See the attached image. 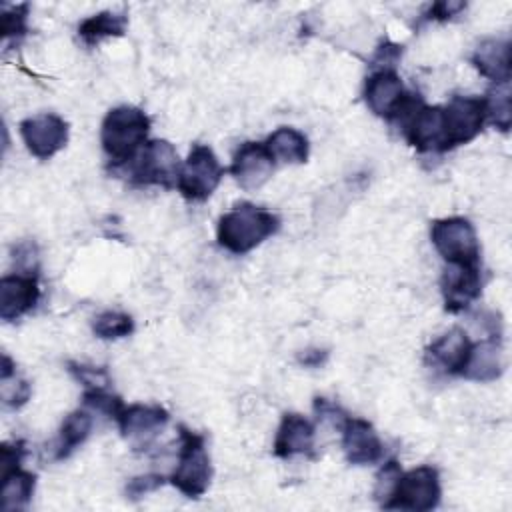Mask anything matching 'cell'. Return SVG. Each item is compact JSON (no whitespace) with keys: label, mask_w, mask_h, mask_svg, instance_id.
Listing matches in <instances>:
<instances>
[{"label":"cell","mask_w":512,"mask_h":512,"mask_svg":"<svg viewBox=\"0 0 512 512\" xmlns=\"http://www.w3.org/2000/svg\"><path fill=\"white\" fill-rule=\"evenodd\" d=\"M326 360H328V350H320V348H308L298 354V364L306 368H320Z\"/></svg>","instance_id":"74e56055"},{"label":"cell","mask_w":512,"mask_h":512,"mask_svg":"<svg viewBox=\"0 0 512 512\" xmlns=\"http://www.w3.org/2000/svg\"><path fill=\"white\" fill-rule=\"evenodd\" d=\"M502 372H504V356H502L500 334H488V338L480 342H472L460 376L472 382H492L500 378Z\"/></svg>","instance_id":"d6986e66"},{"label":"cell","mask_w":512,"mask_h":512,"mask_svg":"<svg viewBox=\"0 0 512 512\" xmlns=\"http://www.w3.org/2000/svg\"><path fill=\"white\" fill-rule=\"evenodd\" d=\"M264 146L276 164H304L310 152L308 138L292 126L276 128L266 138Z\"/></svg>","instance_id":"44dd1931"},{"label":"cell","mask_w":512,"mask_h":512,"mask_svg":"<svg viewBox=\"0 0 512 512\" xmlns=\"http://www.w3.org/2000/svg\"><path fill=\"white\" fill-rule=\"evenodd\" d=\"M12 258L18 266V272L38 274V248L34 242H20Z\"/></svg>","instance_id":"836d02e7"},{"label":"cell","mask_w":512,"mask_h":512,"mask_svg":"<svg viewBox=\"0 0 512 512\" xmlns=\"http://www.w3.org/2000/svg\"><path fill=\"white\" fill-rule=\"evenodd\" d=\"M488 122L484 96H452L442 106V146L440 152L472 142Z\"/></svg>","instance_id":"52a82bcc"},{"label":"cell","mask_w":512,"mask_h":512,"mask_svg":"<svg viewBox=\"0 0 512 512\" xmlns=\"http://www.w3.org/2000/svg\"><path fill=\"white\" fill-rule=\"evenodd\" d=\"M28 32V4L4 6L0 14V34L4 44L20 42Z\"/></svg>","instance_id":"4316f807"},{"label":"cell","mask_w":512,"mask_h":512,"mask_svg":"<svg viewBox=\"0 0 512 512\" xmlns=\"http://www.w3.org/2000/svg\"><path fill=\"white\" fill-rule=\"evenodd\" d=\"M430 240L446 264H480V242L472 222L464 216L432 220Z\"/></svg>","instance_id":"ba28073f"},{"label":"cell","mask_w":512,"mask_h":512,"mask_svg":"<svg viewBox=\"0 0 512 512\" xmlns=\"http://www.w3.org/2000/svg\"><path fill=\"white\" fill-rule=\"evenodd\" d=\"M128 28V16L124 12L102 10L78 24V38L88 46L94 48L104 38H118L124 36Z\"/></svg>","instance_id":"7402d4cb"},{"label":"cell","mask_w":512,"mask_h":512,"mask_svg":"<svg viewBox=\"0 0 512 512\" xmlns=\"http://www.w3.org/2000/svg\"><path fill=\"white\" fill-rule=\"evenodd\" d=\"M150 118L136 106L110 108L100 126V144L112 166L130 164L148 142Z\"/></svg>","instance_id":"7a4b0ae2"},{"label":"cell","mask_w":512,"mask_h":512,"mask_svg":"<svg viewBox=\"0 0 512 512\" xmlns=\"http://www.w3.org/2000/svg\"><path fill=\"white\" fill-rule=\"evenodd\" d=\"M40 300L38 274H6L0 278V318L14 322L28 314Z\"/></svg>","instance_id":"2e32d148"},{"label":"cell","mask_w":512,"mask_h":512,"mask_svg":"<svg viewBox=\"0 0 512 512\" xmlns=\"http://www.w3.org/2000/svg\"><path fill=\"white\" fill-rule=\"evenodd\" d=\"M408 94L410 92L404 88L396 70H374L364 80L362 96L368 110L388 122L394 120Z\"/></svg>","instance_id":"4fadbf2b"},{"label":"cell","mask_w":512,"mask_h":512,"mask_svg":"<svg viewBox=\"0 0 512 512\" xmlns=\"http://www.w3.org/2000/svg\"><path fill=\"white\" fill-rule=\"evenodd\" d=\"M472 66L494 84L510 82V40L486 38L482 40L470 58Z\"/></svg>","instance_id":"ffe728a7"},{"label":"cell","mask_w":512,"mask_h":512,"mask_svg":"<svg viewBox=\"0 0 512 512\" xmlns=\"http://www.w3.org/2000/svg\"><path fill=\"white\" fill-rule=\"evenodd\" d=\"M404 140L418 152H440L442 106H428L418 94H408L394 120Z\"/></svg>","instance_id":"5b68a950"},{"label":"cell","mask_w":512,"mask_h":512,"mask_svg":"<svg viewBox=\"0 0 512 512\" xmlns=\"http://www.w3.org/2000/svg\"><path fill=\"white\" fill-rule=\"evenodd\" d=\"M222 176L224 168L214 150L206 144H194L182 162L176 188L186 200L204 202L214 194Z\"/></svg>","instance_id":"9c48e42d"},{"label":"cell","mask_w":512,"mask_h":512,"mask_svg":"<svg viewBox=\"0 0 512 512\" xmlns=\"http://www.w3.org/2000/svg\"><path fill=\"white\" fill-rule=\"evenodd\" d=\"M32 396V386L26 378L12 372L10 376H0V398L8 408H22Z\"/></svg>","instance_id":"f1b7e54d"},{"label":"cell","mask_w":512,"mask_h":512,"mask_svg":"<svg viewBox=\"0 0 512 512\" xmlns=\"http://www.w3.org/2000/svg\"><path fill=\"white\" fill-rule=\"evenodd\" d=\"M178 462L174 472L168 476V482L182 492L186 498H200L212 480V464L206 452V440L202 434L178 426Z\"/></svg>","instance_id":"3957f363"},{"label":"cell","mask_w":512,"mask_h":512,"mask_svg":"<svg viewBox=\"0 0 512 512\" xmlns=\"http://www.w3.org/2000/svg\"><path fill=\"white\" fill-rule=\"evenodd\" d=\"M166 480H168L166 476L156 474V472H148V474L134 476V478H130L128 484H126V498H130V500H140V498H144L146 494L156 492L160 486H164Z\"/></svg>","instance_id":"4dcf8cb0"},{"label":"cell","mask_w":512,"mask_h":512,"mask_svg":"<svg viewBox=\"0 0 512 512\" xmlns=\"http://www.w3.org/2000/svg\"><path fill=\"white\" fill-rule=\"evenodd\" d=\"M402 470H400V464L396 462V460H388L382 468H380V472H378V476H376V486H374V498L382 504L384 502V498L388 496V492H390V488H392V484H394V480H396V476L400 474Z\"/></svg>","instance_id":"d590c367"},{"label":"cell","mask_w":512,"mask_h":512,"mask_svg":"<svg viewBox=\"0 0 512 512\" xmlns=\"http://www.w3.org/2000/svg\"><path fill=\"white\" fill-rule=\"evenodd\" d=\"M274 166L276 162L272 160L264 142H244L232 156L230 174L240 188L256 190L270 180Z\"/></svg>","instance_id":"9a60e30c"},{"label":"cell","mask_w":512,"mask_h":512,"mask_svg":"<svg viewBox=\"0 0 512 512\" xmlns=\"http://www.w3.org/2000/svg\"><path fill=\"white\" fill-rule=\"evenodd\" d=\"M470 346L472 340L462 328H450L448 332L432 340V344L426 348L424 360L436 372H442L446 376H460Z\"/></svg>","instance_id":"e0dca14e"},{"label":"cell","mask_w":512,"mask_h":512,"mask_svg":"<svg viewBox=\"0 0 512 512\" xmlns=\"http://www.w3.org/2000/svg\"><path fill=\"white\" fill-rule=\"evenodd\" d=\"M444 308L450 314L468 310L482 294L480 264H446L440 276Z\"/></svg>","instance_id":"8fae6325"},{"label":"cell","mask_w":512,"mask_h":512,"mask_svg":"<svg viewBox=\"0 0 512 512\" xmlns=\"http://www.w3.org/2000/svg\"><path fill=\"white\" fill-rule=\"evenodd\" d=\"M440 498V472L430 464H422L408 472H400L380 506L384 510L428 512L440 504Z\"/></svg>","instance_id":"277c9868"},{"label":"cell","mask_w":512,"mask_h":512,"mask_svg":"<svg viewBox=\"0 0 512 512\" xmlns=\"http://www.w3.org/2000/svg\"><path fill=\"white\" fill-rule=\"evenodd\" d=\"M340 432H342V450L348 464L368 466L382 460L384 444L368 420L348 414L340 426Z\"/></svg>","instance_id":"5bb4252c"},{"label":"cell","mask_w":512,"mask_h":512,"mask_svg":"<svg viewBox=\"0 0 512 512\" xmlns=\"http://www.w3.org/2000/svg\"><path fill=\"white\" fill-rule=\"evenodd\" d=\"M314 414L320 422H332L334 426H342V422L346 420L348 412L342 410L336 402L328 400V398H322V396H316L314 398Z\"/></svg>","instance_id":"e575fe53"},{"label":"cell","mask_w":512,"mask_h":512,"mask_svg":"<svg viewBox=\"0 0 512 512\" xmlns=\"http://www.w3.org/2000/svg\"><path fill=\"white\" fill-rule=\"evenodd\" d=\"M402 44H396V42H392V40H382L378 46H376V50H374V56H372V60H370V66L372 68H376V70H394V66H396V62L400 60V56H402Z\"/></svg>","instance_id":"1f68e13d"},{"label":"cell","mask_w":512,"mask_h":512,"mask_svg":"<svg viewBox=\"0 0 512 512\" xmlns=\"http://www.w3.org/2000/svg\"><path fill=\"white\" fill-rule=\"evenodd\" d=\"M66 366H68V372L74 376V380L84 386V390L108 388L112 384L108 370L102 366H90V364H82V362H68Z\"/></svg>","instance_id":"f546056e"},{"label":"cell","mask_w":512,"mask_h":512,"mask_svg":"<svg viewBox=\"0 0 512 512\" xmlns=\"http://www.w3.org/2000/svg\"><path fill=\"white\" fill-rule=\"evenodd\" d=\"M484 104H486V116L488 122L494 124L498 130L508 132L510 130V122H512V106H510V82H500L494 84L486 96H484Z\"/></svg>","instance_id":"d4e9b609"},{"label":"cell","mask_w":512,"mask_h":512,"mask_svg":"<svg viewBox=\"0 0 512 512\" xmlns=\"http://www.w3.org/2000/svg\"><path fill=\"white\" fill-rule=\"evenodd\" d=\"M18 130L26 150L38 160L52 158L68 142V122L54 112L24 118L18 124Z\"/></svg>","instance_id":"30bf717a"},{"label":"cell","mask_w":512,"mask_h":512,"mask_svg":"<svg viewBox=\"0 0 512 512\" xmlns=\"http://www.w3.org/2000/svg\"><path fill=\"white\" fill-rule=\"evenodd\" d=\"M82 406L90 412L104 414L116 422L118 414L124 408V402L120 396L112 394L108 388H88L82 392Z\"/></svg>","instance_id":"83f0119b"},{"label":"cell","mask_w":512,"mask_h":512,"mask_svg":"<svg viewBox=\"0 0 512 512\" xmlns=\"http://www.w3.org/2000/svg\"><path fill=\"white\" fill-rule=\"evenodd\" d=\"M92 332L100 340H120L134 332V320L120 310H104L92 320Z\"/></svg>","instance_id":"484cf974"},{"label":"cell","mask_w":512,"mask_h":512,"mask_svg":"<svg viewBox=\"0 0 512 512\" xmlns=\"http://www.w3.org/2000/svg\"><path fill=\"white\" fill-rule=\"evenodd\" d=\"M36 488V476L22 466L2 472L0 486V508L4 512L26 510Z\"/></svg>","instance_id":"603a6c76"},{"label":"cell","mask_w":512,"mask_h":512,"mask_svg":"<svg viewBox=\"0 0 512 512\" xmlns=\"http://www.w3.org/2000/svg\"><path fill=\"white\" fill-rule=\"evenodd\" d=\"M168 420L170 414L158 404H130L122 408L116 424L120 434L134 446V450H146L164 430Z\"/></svg>","instance_id":"7c38bea8"},{"label":"cell","mask_w":512,"mask_h":512,"mask_svg":"<svg viewBox=\"0 0 512 512\" xmlns=\"http://www.w3.org/2000/svg\"><path fill=\"white\" fill-rule=\"evenodd\" d=\"M280 230V218L252 202H240L218 218L216 240L230 254H246Z\"/></svg>","instance_id":"6da1fadb"},{"label":"cell","mask_w":512,"mask_h":512,"mask_svg":"<svg viewBox=\"0 0 512 512\" xmlns=\"http://www.w3.org/2000/svg\"><path fill=\"white\" fill-rule=\"evenodd\" d=\"M316 426L298 412H286L278 424L272 452L276 458L288 460L300 454L312 456Z\"/></svg>","instance_id":"ac0fdd59"},{"label":"cell","mask_w":512,"mask_h":512,"mask_svg":"<svg viewBox=\"0 0 512 512\" xmlns=\"http://www.w3.org/2000/svg\"><path fill=\"white\" fill-rule=\"evenodd\" d=\"M92 412L88 408H78L74 412H70L60 426L58 432V440H56V448H54V458L56 460H64L68 458L78 446H82L90 432H92Z\"/></svg>","instance_id":"cb8c5ba5"},{"label":"cell","mask_w":512,"mask_h":512,"mask_svg":"<svg viewBox=\"0 0 512 512\" xmlns=\"http://www.w3.org/2000/svg\"><path fill=\"white\" fill-rule=\"evenodd\" d=\"M466 8V2H456V0H442V2H434L428 6L426 12H422L420 20L422 22H446L454 16H458L462 10Z\"/></svg>","instance_id":"d6a6232c"},{"label":"cell","mask_w":512,"mask_h":512,"mask_svg":"<svg viewBox=\"0 0 512 512\" xmlns=\"http://www.w3.org/2000/svg\"><path fill=\"white\" fill-rule=\"evenodd\" d=\"M128 178L136 186H160L164 190L176 188L180 174V158L172 142L154 138L144 144L138 156L126 164Z\"/></svg>","instance_id":"8992f818"},{"label":"cell","mask_w":512,"mask_h":512,"mask_svg":"<svg viewBox=\"0 0 512 512\" xmlns=\"http://www.w3.org/2000/svg\"><path fill=\"white\" fill-rule=\"evenodd\" d=\"M26 444L22 440H16V442H4L0 446V468L2 472L6 470H12V468H18L26 456Z\"/></svg>","instance_id":"8d00e7d4"}]
</instances>
